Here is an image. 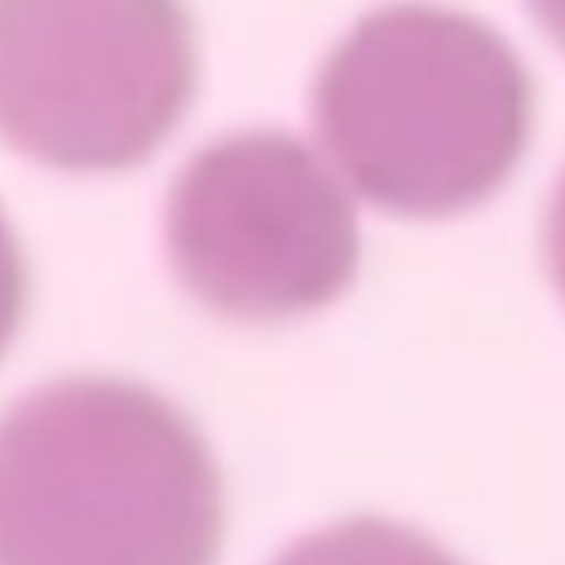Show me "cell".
<instances>
[{
    "instance_id": "6",
    "label": "cell",
    "mask_w": 565,
    "mask_h": 565,
    "mask_svg": "<svg viewBox=\"0 0 565 565\" xmlns=\"http://www.w3.org/2000/svg\"><path fill=\"white\" fill-rule=\"evenodd\" d=\"M28 310V263L18 246V236L0 213V356L11 347Z\"/></svg>"
},
{
    "instance_id": "1",
    "label": "cell",
    "mask_w": 565,
    "mask_h": 565,
    "mask_svg": "<svg viewBox=\"0 0 565 565\" xmlns=\"http://www.w3.org/2000/svg\"><path fill=\"white\" fill-rule=\"evenodd\" d=\"M220 469L160 393L107 376L0 416V565H213Z\"/></svg>"
},
{
    "instance_id": "4",
    "label": "cell",
    "mask_w": 565,
    "mask_h": 565,
    "mask_svg": "<svg viewBox=\"0 0 565 565\" xmlns=\"http://www.w3.org/2000/svg\"><path fill=\"white\" fill-rule=\"evenodd\" d=\"M167 249L183 287L243 323L330 307L356 276V210L323 160L279 130L203 147L167 200Z\"/></svg>"
},
{
    "instance_id": "2",
    "label": "cell",
    "mask_w": 565,
    "mask_h": 565,
    "mask_svg": "<svg viewBox=\"0 0 565 565\" xmlns=\"http://www.w3.org/2000/svg\"><path fill=\"white\" fill-rule=\"evenodd\" d=\"M313 117L373 206L436 220L479 206L509 180L532 130V81L489 24L393 4L330 54Z\"/></svg>"
},
{
    "instance_id": "7",
    "label": "cell",
    "mask_w": 565,
    "mask_h": 565,
    "mask_svg": "<svg viewBox=\"0 0 565 565\" xmlns=\"http://www.w3.org/2000/svg\"><path fill=\"white\" fill-rule=\"evenodd\" d=\"M545 253H548V269H552V279L555 287L565 300V177L552 196V206H548V226H545Z\"/></svg>"
},
{
    "instance_id": "5",
    "label": "cell",
    "mask_w": 565,
    "mask_h": 565,
    "mask_svg": "<svg viewBox=\"0 0 565 565\" xmlns=\"http://www.w3.org/2000/svg\"><path fill=\"white\" fill-rule=\"evenodd\" d=\"M276 565H459L426 535L386 519H350L290 545Z\"/></svg>"
},
{
    "instance_id": "8",
    "label": "cell",
    "mask_w": 565,
    "mask_h": 565,
    "mask_svg": "<svg viewBox=\"0 0 565 565\" xmlns=\"http://www.w3.org/2000/svg\"><path fill=\"white\" fill-rule=\"evenodd\" d=\"M529 8L548 38L565 51V0H529Z\"/></svg>"
},
{
    "instance_id": "3",
    "label": "cell",
    "mask_w": 565,
    "mask_h": 565,
    "mask_svg": "<svg viewBox=\"0 0 565 565\" xmlns=\"http://www.w3.org/2000/svg\"><path fill=\"white\" fill-rule=\"evenodd\" d=\"M196 90L180 0H0V137L74 173L127 170Z\"/></svg>"
}]
</instances>
